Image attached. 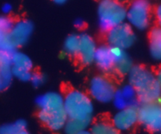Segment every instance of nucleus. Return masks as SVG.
<instances>
[{
	"instance_id": "1a4fd4ad",
	"label": "nucleus",
	"mask_w": 161,
	"mask_h": 134,
	"mask_svg": "<svg viewBox=\"0 0 161 134\" xmlns=\"http://www.w3.org/2000/svg\"><path fill=\"white\" fill-rule=\"evenodd\" d=\"M138 122L137 107H128L119 110L113 118V125L118 131H127L130 130Z\"/></svg>"
},
{
	"instance_id": "c756f323",
	"label": "nucleus",
	"mask_w": 161,
	"mask_h": 134,
	"mask_svg": "<svg viewBox=\"0 0 161 134\" xmlns=\"http://www.w3.org/2000/svg\"><path fill=\"white\" fill-rule=\"evenodd\" d=\"M77 134H91V131H88V130H86H86H81V131L79 132Z\"/></svg>"
},
{
	"instance_id": "423d86ee",
	"label": "nucleus",
	"mask_w": 161,
	"mask_h": 134,
	"mask_svg": "<svg viewBox=\"0 0 161 134\" xmlns=\"http://www.w3.org/2000/svg\"><path fill=\"white\" fill-rule=\"evenodd\" d=\"M89 92L95 100L107 104L113 100L116 87L113 81L108 77L98 75L94 77L90 82Z\"/></svg>"
},
{
	"instance_id": "6e6552de",
	"label": "nucleus",
	"mask_w": 161,
	"mask_h": 134,
	"mask_svg": "<svg viewBox=\"0 0 161 134\" xmlns=\"http://www.w3.org/2000/svg\"><path fill=\"white\" fill-rule=\"evenodd\" d=\"M38 117L44 125L53 131L62 130L68 120L64 108L60 109L39 110Z\"/></svg>"
},
{
	"instance_id": "f3484780",
	"label": "nucleus",
	"mask_w": 161,
	"mask_h": 134,
	"mask_svg": "<svg viewBox=\"0 0 161 134\" xmlns=\"http://www.w3.org/2000/svg\"><path fill=\"white\" fill-rule=\"evenodd\" d=\"M14 21L8 17H0V50L12 53L15 50L9 38V31L12 28Z\"/></svg>"
},
{
	"instance_id": "a878e982",
	"label": "nucleus",
	"mask_w": 161,
	"mask_h": 134,
	"mask_svg": "<svg viewBox=\"0 0 161 134\" xmlns=\"http://www.w3.org/2000/svg\"><path fill=\"white\" fill-rule=\"evenodd\" d=\"M11 11H12V6H11L10 4L6 3V4H5L4 6H3V12L4 13H9Z\"/></svg>"
},
{
	"instance_id": "5701e85b",
	"label": "nucleus",
	"mask_w": 161,
	"mask_h": 134,
	"mask_svg": "<svg viewBox=\"0 0 161 134\" xmlns=\"http://www.w3.org/2000/svg\"><path fill=\"white\" fill-rule=\"evenodd\" d=\"M80 46V36L76 35H69L64 42V50L70 56H76Z\"/></svg>"
},
{
	"instance_id": "dca6fc26",
	"label": "nucleus",
	"mask_w": 161,
	"mask_h": 134,
	"mask_svg": "<svg viewBox=\"0 0 161 134\" xmlns=\"http://www.w3.org/2000/svg\"><path fill=\"white\" fill-rule=\"evenodd\" d=\"M36 103L39 110L59 109L64 108V97L59 93L48 92L39 96Z\"/></svg>"
},
{
	"instance_id": "a211bd4d",
	"label": "nucleus",
	"mask_w": 161,
	"mask_h": 134,
	"mask_svg": "<svg viewBox=\"0 0 161 134\" xmlns=\"http://www.w3.org/2000/svg\"><path fill=\"white\" fill-rule=\"evenodd\" d=\"M11 64L13 69L31 71L33 67L32 61L28 55L20 51H13L10 53Z\"/></svg>"
},
{
	"instance_id": "f257e3e1",
	"label": "nucleus",
	"mask_w": 161,
	"mask_h": 134,
	"mask_svg": "<svg viewBox=\"0 0 161 134\" xmlns=\"http://www.w3.org/2000/svg\"><path fill=\"white\" fill-rule=\"evenodd\" d=\"M129 83L142 104L159 101L161 93L160 75L142 66H133L128 73Z\"/></svg>"
},
{
	"instance_id": "0eeeda50",
	"label": "nucleus",
	"mask_w": 161,
	"mask_h": 134,
	"mask_svg": "<svg viewBox=\"0 0 161 134\" xmlns=\"http://www.w3.org/2000/svg\"><path fill=\"white\" fill-rule=\"evenodd\" d=\"M106 38L110 46L119 47L123 50L131 46L135 41L133 28L125 22L108 30Z\"/></svg>"
},
{
	"instance_id": "6ab92c4d",
	"label": "nucleus",
	"mask_w": 161,
	"mask_h": 134,
	"mask_svg": "<svg viewBox=\"0 0 161 134\" xmlns=\"http://www.w3.org/2000/svg\"><path fill=\"white\" fill-rule=\"evenodd\" d=\"M149 50L153 57L155 60L161 58V31L160 28H153L149 35Z\"/></svg>"
},
{
	"instance_id": "20e7f679",
	"label": "nucleus",
	"mask_w": 161,
	"mask_h": 134,
	"mask_svg": "<svg viewBox=\"0 0 161 134\" xmlns=\"http://www.w3.org/2000/svg\"><path fill=\"white\" fill-rule=\"evenodd\" d=\"M126 20L132 28L145 30L151 21V6L148 0H133L127 8Z\"/></svg>"
},
{
	"instance_id": "412c9836",
	"label": "nucleus",
	"mask_w": 161,
	"mask_h": 134,
	"mask_svg": "<svg viewBox=\"0 0 161 134\" xmlns=\"http://www.w3.org/2000/svg\"><path fill=\"white\" fill-rule=\"evenodd\" d=\"M27 124L25 120H17L13 123L0 126V134H18L22 130H26Z\"/></svg>"
},
{
	"instance_id": "2f4dec72",
	"label": "nucleus",
	"mask_w": 161,
	"mask_h": 134,
	"mask_svg": "<svg viewBox=\"0 0 161 134\" xmlns=\"http://www.w3.org/2000/svg\"><path fill=\"white\" fill-rule=\"evenodd\" d=\"M117 1H121V0H117Z\"/></svg>"
},
{
	"instance_id": "7c9ffc66",
	"label": "nucleus",
	"mask_w": 161,
	"mask_h": 134,
	"mask_svg": "<svg viewBox=\"0 0 161 134\" xmlns=\"http://www.w3.org/2000/svg\"><path fill=\"white\" fill-rule=\"evenodd\" d=\"M18 134H30V133H28L26 130H22V131L20 132Z\"/></svg>"
},
{
	"instance_id": "b1692460",
	"label": "nucleus",
	"mask_w": 161,
	"mask_h": 134,
	"mask_svg": "<svg viewBox=\"0 0 161 134\" xmlns=\"http://www.w3.org/2000/svg\"><path fill=\"white\" fill-rule=\"evenodd\" d=\"M13 76L16 77L19 80L23 82L30 81L31 76V71L20 70V69H13L12 68Z\"/></svg>"
},
{
	"instance_id": "39448f33",
	"label": "nucleus",
	"mask_w": 161,
	"mask_h": 134,
	"mask_svg": "<svg viewBox=\"0 0 161 134\" xmlns=\"http://www.w3.org/2000/svg\"><path fill=\"white\" fill-rule=\"evenodd\" d=\"M138 120L147 130L157 133L161 130V107L159 101L144 103L138 108Z\"/></svg>"
},
{
	"instance_id": "c85d7f7f",
	"label": "nucleus",
	"mask_w": 161,
	"mask_h": 134,
	"mask_svg": "<svg viewBox=\"0 0 161 134\" xmlns=\"http://www.w3.org/2000/svg\"><path fill=\"white\" fill-rule=\"evenodd\" d=\"M52 1H53V3H57V4H63V3H64L65 2H67L68 0H52Z\"/></svg>"
},
{
	"instance_id": "cd10ccee",
	"label": "nucleus",
	"mask_w": 161,
	"mask_h": 134,
	"mask_svg": "<svg viewBox=\"0 0 161 134\" xmlns=\"http://www.w3.org/2000/svg\"><path fill=\"white\" fill-rule=\"evenodd\" d=\"M155 16H156V17H157V20H158V21H160V18H161L160 6H158V7L157 8V9H156V11H155Z\"/></svg>"
},
{
	"instance_id": "9d476101",
	"label": "nucleus",
	"mask_w": 161,
	"mask_h": 134,
	"mask_svg": "<svg viewBox=\"0 0 161 134\" xmlns=\"http://www.w3.org/2000/svg\"><path fill=\"white\" fill-rule=\"evenodd\" d=\"M33 24L27 20H20L14 23L9 31V38L15 48L25 45L31 37Z\"/></svg>"
},
{
	"instance_id": "f03ea898",
	"label": "nucleus",
	"mask_w": 161,
	"mask_h": 134,
	"mask_svg": "<svg viewBox=\"0 0 161 134\" xmlns=\"http://www.w3.org/2000/svg\"><path fill=\"white\" fill-rule=\"evenodd\" d=\"M63 105L68 119L91 122L94 105L87 94L77 89H72L64 97Z\"/></svg>"
},
{
	"instance_id": "4468645a",
	"label": "nucleus",
	"mask_w": 161,
	"mask_h": 134,
	"mask_svg": "<svg viewBox=\"0 0 161 134\" xmlns=\"http://www.w3.org/2000/svg\"><path fill=\"white\" fill-rule=\"evenodd\" d=\"M13 77L10 53L0 50V93L9 87Z\"/></svg>"
},
{
	"instance_id": "393cba45",
	"label": "nucleus",
	"mask_w": 161,
	"mask_h": 134,
	"mask_svg": "<svg viewBox=\"0 0 161 134\" xmlns=\"http://www.w3.org/2000/svg\"><path fill=\"white\" fill-rule=\"evenodd\" d=\"M30 81L31 82L33 86L36 87H39L45 83V77L40 73H32Z\"/></svg>"
},
{
	"instance_id": "2eb2a0df",
	"label": "nucleus",
	"mask_w": 161,
	"mask_h": 134,
	"mask_svg": "<svg viewBox=\"0 0 161 134\" xmlns=\"http://www.w3.org/2000/svg\"><path fill=\"white\" fill-rule=\"evenodd\" d=\"M110 51L114 61L115 72L119 75L128 74L133 66L130 57L127 56L124 50L119 47L110 46Z\"/></svg>"
},
{
	"instance_id": "ddd939ff",
	"label": "nucleus",
	"mask_w": 161,
	"mask_h": 134,
	"mask_svg": "<svg viewBox=\"0 0 161 134\" xmlns=\"http://www.w3.org/2000/svg\"><path fill=\"white\" fill-rule=\"evenodd\" d=\"M94 62H95L97 67L105 73L114 72V61L110 51L109 46L102 45L97 47Z\"/></svg>"
},
{
	"instance_id": "aec40b11",
	"label": "nucleus",
	"mask_w": 161,
	"mask_h": 134,
	"mask_svg": "<svg viewBox=\"0 0 161 134\" xmlns=\"http://www.w3.org/2000/svg\"><path fill=\"white\" fill-rule=\"evenodd\" d=\"M90 124H91V122L89 121L68 119L63 129L64 130L66 134H77L81 130H86Z\"/></svg>"
},
{
	"instance_id": "4be33fe9",
	"label": "nucleus",
	"mask_w": 161,
	"mask_h": 134,
	"mask_svg": "<svg viewBox=\"0 0 161 134\" xmlns=\"http://www.w3.org/2000/svg\"><path fill=\"white\" fill-rule=\"evenodd\" d=\"M91 134H119L113 124L107 122H97L92 126Z\"/></svg>"
},
{
	"instance_id": "bb28decb",
	"label": "nucleus",
	"mask_w": 161,
	"mask_h": 134,
	"mask_svg": "<svg viewBox=\"0 0 161 134\" xmlns=\"http://www.w3.org/2000/svg\"><path fill=\"white\" fill-rule=\"evenodd\" d=\"M84 25H85L84 21H83V20H81V19H78V20H76L75 21V26L77 28H83Z\"/></svg>"
},
{
	"instance_id": "9b49d317",
	"label": "nucleus",
	"mask_w": 161,
	"mask_h": 134,
	"mask_svg": "<svg viewBox=\"0 0 161 134\" xmlns=\"http://www.w3.org/2000/svg\"><path fill=\"white\" fill-rule=\"evenodd\" d=\"M112 101H113L115 107L118 110L128 107H137L138 103L135 89L130 84L125 85L120 89H116Z\"/></svg>"
},
{
	"instance_id": "7ed1b4c3",
	"label": "nucleus",
	"mask_w": 161,
	"mask_h": 134,
	"mask_svg": "<svg viewBox=\"0 0 161 134\" xmlns=\"http://www.w3.org/2000/svg\"><path fill=\"white\" fill-rule=\"evenodd\" d=\"M127 8L117 0H100L97 5V22L102 31H107L126 20Z\"/></svg>"
},
{
	"instance_id": "f8f14e48",
	"label": "nucleus",
	"mask_w": 161,
	"mask_h": 134,
	"mask_svg": "<svg viewBox=\"0 0 161 134\" xmlns=\"http://www.w3.org/2000/svg\"><path fill=\"white\" fill-rule=\"evenodd\" d=\"M80 36V46L76 56L80 62L84 65H89L94 62V54L97 50L95 41L87 34H82Z\"/></svg>"
}]
</instances>
